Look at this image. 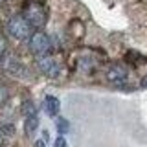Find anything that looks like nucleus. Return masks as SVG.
Segmentation results:
<instances>
[{"instance_id": "nucleus-1", "label": "nucleus", "mask_w": 147, "mask_h": 147, "mask_svg": "<svg viewBox=\"0 0 147 147\" xmlns=\"http://www.w3.org/2000/svg\"><path fill=\"white\" fill-rule=\"evenodd\" d=\"M7 31L9 35H13L15 39H30L33 35V26L24 18V15H17L13 18H9L7 22Z\"/></svg>"}, {"instance_id": "nucleus-2", "label": "nucleus", "mask_w": 147, "mask_h": 147, "mask_svg": "<svg viewBox=\"0 0 147 147\" xmlns=\"http://www.w3.org/2000/svg\"><path fill=\"white\" fill-rule=\"evenodd\" d=\"M24 18L30 22L31 26H37V28H42L48 20V13H46L44 6L40 2H31L26 6V11H24Z\"/></svg>"}, {"instance_id": "nucleus-3", "label": "nucleus", "mask_w": 147, "mask_h": 147, "mask_svg": "<svg viewBox=\"0 0 147 147\" xmlns=\"http://www.w3.org/2000/svg\"><path fill=\"white\" fill-rule=\"evenodd\" d=\"M30 50L37 57H44V55H48L50 50H52V40H50V37L46 33L37 31V33H33L30 37Z\"/></svg>"}, {"instance_id": "nucleus-4", "label": "nucleus", "mask_w": 147, "mask_h": 147, "mask_svg": "<svg viewBox=\"0 0 147 147\" xmlns=\"http://www.w3.org/2000/svg\"><path fill=\"white\" fill-rule=\"evenodd\" d=\"M37 64H39V70L44 74V76L48 77H57L59 76V63L55 61L53 57H50V55H44V57H39V61H37Z\"/></svg>"}, {"instance_id": "nucleus-5", "label": "nucleus", "mask_w": 147, "mask_h": 147, "mask_svg": "<svg viewBox=\"0 0 147 147\" xmlns=\"http://www.w3.org/2000/svg\"><path fill=\"white\" fill-rule=\"evenodd\" d=\"M127 77H129V72L121 64H114V66H110L107 70V79L112 83V85H123V83L127 81Z\"/></svg>"}, {"instance_id": "nucleus-6", "label": "nucleus", "mask_w": 147, "mask_h": 147, "mask_svg": "<svg viewBox=\"0 0 147 147\" xmlns=\"http://www.w3.org/2000/svg\"><path fill=\"white\" fill-rule=\"evenodd\" d=\"M42 107H44V112L48 114V116H52V118H53V116H57V114H59L61 103H59V99L55 98V96H46Z\"/></svg>"}, {"instance_id": "nucleus-7", "label": "nucleus", "mask_w": 147, "mask_h": 147, "mask_svg": "<svg viewBox=\"0 0 147 147\" xmlns=\"http://www.w3.org/2000/svg\"><path fill=\"white\" fill-rule=\"evenodd\" d=\"M39 129V118L37 116H28L24 121V131L28 136H33V132Z\"/></svg>"}, {"instance_id": "nucleus-8", "label": "nucleus", "mask_w": 147, "mask_h": 147, "mask_svg": "<svg viewBox=\"0 0 147 147\" xmlns=\"http://www.w3.org/2000/svg\"><path fill=\"white\" fill-rule=\"evenodd\" d=\"M22 112H24V116H37V107L33 101H24V105H22Z\"/></svg>"}, {"instance_id": "nucleus-9", "label": "nucleus", "mask_w": 147, "mask_h": 147, "mask_svg": "<svg viewBox=\"0 0 147 147\" xmlns=\"http://www.w3.org/2000/svg\"><path fill=\"white\" fill-rule=\"evenodd\" d=\"M57 131H59V134H66L68 131H70V123H68V119H64V118H59L57 119Z\"/></svg>"}, {"instance_id": "nucleus-10", "label": "nucleus", "mask_w": 147, "mask_h": 147, "mask_svg": "<svg viewBox=\"0 0 147 147\" xmlns=\"http://www.w3.org/2000/svg\"><path fill=\"white\" fill-rule=\"evenodd\" d=\"M7 96H9V92H7V88L4 85H0V105H4L7 101Z\"/></svg>"}, {"instance_id": "nucleus-11", "label": "nucleus", "mask_w": 147, "mask_h": 147, "mask_svg": "<svg viewBox=\"0 0 147 147\" xmlns=\"http://www.w3.org/2000/svg\"><path fill=\"white\" fill-rule=\"evenodd\" d=\"M6 48H7L6 37H4V35H2V31H0V57H2V55L6 53Z\"/></svg>"}, {"instance_id": "nucleus-12", "label": "nucleus", "mask_w": 147, "mask_h": 147, "mask_svg": "<svg viewBox=\"0 0 147 147\" xmlns=\"http://www.w3.org/2000/svg\"><path fill=\"white\" fill-rule=\"evenodd\" d=\"M53 147H68V144H66V140H64V136H59L57 140L53 142Z\"/></svg>"}, {"instance_id": "nucleus-13", "label": "nucleus", "mask_w": 147, "mask_h": 147, "mask_svg": "<svg viewBox=\"0 0 147 147\" xmlns=\"http://www.w3.org/2000/svg\"><path fill=\"white\" fill-rule=\"evenodd\" d=\"M35 147H46L44 140H37V142H35Z\"/></svg>"}, {"instance_id": "nucleus-14", "label": "nucleus", "mask_w": 147, "mask_h": 147, "mask_svg": "<svg viewBox=\"0 0 147 147\" xmlns=\"http://www.w3.org/2000/svg\"><path fill=\"white\" fill-rule=\"evenodd\" d=\"M142 86H147V77H145L144 81H142Z\"/></svg>"}, {"instance_id": "nucleus-15", "label": "nucleus", "mask_w": 147, "mask_h": 147, "mask_svg": "<svg viewBox=\"0 0 147 147\" xmlns=\"http://www.w3.org/2000/svg\"><path fill=\"white\" fill-rule=\"evenodd\" d=\"M0 145H2V134H0Z\"/></svg>"}, {"instance_id": "nucleus-16", "label": "nucleus", "mask_w": 147, "mask_h": 147, "mask_svg": "<svg viewBox=\"0 0 147 147\" xmlns=\"http://www.w3.org/2000/svg\"><path fill=\"white\" fill-rule=\"evenodd\" d=\"M2 2H4V0H0V4H2Z\"/></svg>"}]
</instances>
